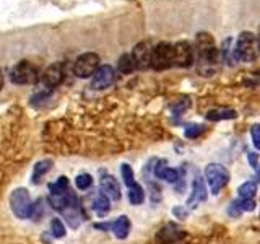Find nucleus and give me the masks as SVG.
<instances>
[{"label": "nucleus", "mask_w": 260, "mask_h": 244, "mask_svg": "<svg viewBox=\"0 0 260 244\" xmlns=\"http://www.w3.org/2000/svg\"><path fill=\"white\" fill-rule=\"evenodd\" d=\"M260 54V43L255 35L249 31H242L238 36L234 46V55L236 59L242 62H254Z\"/></svg>", "instance_id": "obj_1"}, {"label": "nucleus", "mask_w": 260, "mask_h": 244, "mask_svg": "<svg viewBox=\"0 0 260 244\" xmlns=\"http://www.w3.org/2000/svg\"><path fill=\"white\" fill-rule=\"evenodd\" d=\"M195 44H197V52H199V59L202 65H211L216 62L218 51L215 46V39L210 33H197V39H195Z\"/></svg>", "instance_id": "obj_2"}, {"label": "nucleus", "mask_w": 260, "mask_h": 244, "mask_svg": "<svg viewBox=\"0 0 260 244\" xmlns=\"http://www.w3.org/2000/svg\"><path fill=\"white\" fill-rule=\"evenodd\" d=\"M205 177H207L211 194H215V195L219 194V191L230 182V173H228V169L223 165H219V163H210V165H207Z\"/></svg>", "instance_id": "obj_3"}, {"label": "nucleus", "mask_w": 260, "mask_h": 244, "mask_svg": "<svg viewBox=\"0 0 260 244\" xmlns=\"http://www.w3.org/2000/svg\"><path fill=\"white\" fill-rule=\"evenodd\" d=\"M98 69H100V55L94 52L81 54L75 60V65H73V72H75V75L80 78L93 77Z\"/></svg>", "instance_id": "obj_4"}, {"label": "nucleus", "mask_w": 260, "mask_h": 244, "mask_svg": "<svg viewBox=\"0 0 260 244\" xmlns=\"http://www.w3.org/2000/svg\"><path fill=\"white\" fill-rule=\"evenodd\" d=\"M39 80V70L32 64L23 60L12 70V81L16 85H31Z\"/></svg>", "instance_id": "obj_5"}, {"label": "nucleus", "mask_w": 260, "mask_h": 244, "mask_svg": "<svg viewBox=\"0 0 260 244\" xmlns=\"http://www.w3.org/2000/svg\"><path fill=\"white\" fill-rule=\"evenodd\" d=\"M173 65V46L169 43H159L153 47L151 67L154 70H166Z\"/></svg>", "instance_id": "obj_6"}, {"label": "nucleus", "mask_w": 260, "mask_h": 244, "mask_svg": "<svg viewBox=\"0 0 260 244\" xmlns=\"http://www.w3.org/2000/svg\"><path fill=\"white\" fill-rule=\"evenodd\" d=\"M10 202H12V210H13V214L16 217H18V218H29L32 203H31V199H29V194L26 191L16 189L12 194Z\"/></svg>", "instance_id": "obj_7"}, {"label": "nucleus", "mask_w": 260, "mask_h": 244, "mask_svg": "<svg viewBox=\"0 0 260 244\" xmlns=\"http://www.w3.org/2000/svg\"><path fill=\"white\" fill-rule=\"evenodd\" d=\"M193 62V49L187 41H179L173 46V65L190 67Z\"/></svg>", "instance_id": "obj_8"}, {"label": "nucleus", "mask_w": 260, "mask_h": 244, "mask_svg": "<svg viewBox=\"0 0 260 244\" xmlns=\"http://www.w3.org/2000/svg\"><path fill=\"white\" fill-rule=\"evenodd\" d=\"M184 238L185 231L174 223H168L166 226H162L156 236L159 244H181Z\"/></svg>", "instance_id": "obj_9"}, {"label": "nucleus", "mask_w": 260, "mask_h": 244, "mask_svg": "<svg viewBox=\"0 0 260 244\" xmlns=\"http://www.w3.org/2000/svg\"><path fill=\"white\" fill-rule=\"evenodd\" d=\"M151 52L153 49L150 46V43H146V41H142V43H138L134 51H132V57H134V62H135V69L138 70H145L151 67Z\"/></svg>", "instance_id": "obj_10"}, {"label": "nucleus", "mask_w": 260, "mask_h": 244, "mask_svg": "<svg viewBox=\"0 0 260 244\" xmlns=\"http://www.w3.org/2000/svg\"><path fill=\"white\" fill-rule=\"evenodd\" d=\"M114 80H116V72L111 65H101L100 69L94 72L93 80H91V88L93 89H104L109 88Z\"/></svg>", "instance_id": "obj_11"}, {"label": "nucleus", "mask_w": 260, "mask_h": 244, "mask_svg": "<svg viewBox=\"0 0 260 244\" xmlns=\"http://www.w3.org/2000/svg\"><path fill=\"white\" fill-rule=\"evenodd\" d=\"M207 199V187H205V181L197 176L193 179V184H192V194L189 200H187V205H189L190 208H195L199 207L202 202H205Z\"/></svg>", "instance_id": "obj_12"}, {"label": "nucleus", "mask_w": 260, "mask_h": 244, "mask_svg": "<svg viewBox=\"0 0 260 244\" xmlns=\"http://www.w3.org/2000/svg\"><path fill=\"white\" fill-rule=\"evenodd\" d=\"M63 80V67L62 64H54L51 67H47L43 73V83L47 88H55L62 83Z\"/></svg>", "instance_id": "obj_13"}, {"label": "nucleus", "mask_w": 260, "mask_h": 244, "mask_svg": "<svg viewBox=\"0 0 260 244\" xmlns=\"http://www.w3.org/2000/svg\"><path fill=\"white\" fill-rule=\"evenodd\" d=\"M101 192H104L112 200H119L122 197L120 186L117 182V179L112 177V176H103L101 177Z\"/></svg>", "instance_id": "obj_14"}, {"label": "nucleus", "mask_w": 260, "mask_h": 244, "mask_svg": "<svg viewBox=\"0 0 260 244\" xmlns=\"http://www.w3.org/2000/svg\"><path fill=\"white\" fill-rule=\"evenodd\" d=\"M154 176L159 177V179H165L168 182H177L181 176H179V171L173 169V168H168L166 166V161H159L158 166L154 168Z\"/></svg>", "instance_id": "obj_15"}, {"label": "nucleus", "mask_w": 260, "mask_h": 244, "mask_svg": "<svg viewBox=\"0 0 260 244\" xmlns=\"http://www.w3.org/2000/svg\"><path fill=\"white\" fill-rule=\"evenodd\" d=\"M109 228L114 231V234H116V238L125 239L130 233V220L125 215H122L116 220V222H112L109 225Z\"/></svg>", "instance_id": "obj_16"}, {"label": "nucleus", "mask_w": 260, "mask_h": 244, "mask_svg": "<svg viewBox=\"0 0 260 244\" xmlns=\"http://www.w3.org/2000/svg\"><path fill=\"white\" fill-rule=\"evenodd\" d=\"M93 210L96 211L98 215H106L108 211L111 210V205H109V197L106 195L104 192H98L96 197L93 200Z\"/></svg>", "instance_id": "obj_17"}, {"label": "nucleus", "mask_w": 260, "mask_h": 244, "mask_svg": "<svg viewBox=\"0 0 260 244\" xmlns=\"http://www.w3.org/2000/svg\"><path fill=\"white\" fill-rule=\"evenodd\" d=\"M238 194L242 200H249V199H254L255 194H257V184L254 181H247L239 186Z\"/></svg>", "instance_id": "obj_18"}, {"label": "nucleus", "mask_w": 260, "mask_h": 244, "mask_svg": "<svg viewBox=\"0 0 260 244\" xmlns=\"http://www.w3.org/2000/svg\"><path fill=\"white\" fill-rule=\"evenodd\" d=\"M128 200H130V203H134V205H140V203L145 202V191L140 184H134L132 187H130Z\"/></svg>", "instance_id": "obj_19"}, {"label": "nucleus", "mask_w": 260, "mask_h": 244, "mask_svg": "<svg viewBox=\"0 0 260 244\" xmlns=\"http://www.w3.org/2000/svg\"><path fill=\"white\" fill-rule=\"evenodd\" d=\"M117 67H119V72H120V73H130V72H132V70L135 69V62H134L132 54H124V55H120Z\"/></svg>", "instance_id": "obj_20"}, {"label": "nucleus", "mask_w": 260, "mask_h": 244, "mask_svg": "<svg viewBox=\"0 0 260 244\" xmlns=\"http://www.w3.org/2000/svg\"><path fill=\"white\" fill-rule=\"evenodd\" d=\"M208 120H223V119H234L236 112L233 109H215L208 112Z\"/></svg>", "instance_id": "obj_21"}, {"label": "nucleus", "mask_w": 260, "mask_h": 244, "mask_svg": "<svg viewBox=\"0 0 260 244\" xmlns=\"http://www.w3.org/2000/svg\"><path fill=\"white\" fill-rule=\"evenodd\" d=\"M69 192V179L62 176L59 177V181L51 184V195H62Z\"/></svg>", "instance_id": "obj_22"}, {"label": "nucleus", "mask_w": 260, "mask_h": 244, "mask_svg": "<svg viewBox=\"0 0 260 244\" xmlns=\"http://www.w3.org/2000/svg\"><path fill=\"white\" fill-rule=\"evenodd\" d=\"M51 165H52V161L51 160H44V161H39L38 165L35 166V173H32V182H38L39 181V177L43 176L44 173H47L49 169H51Z\"/></svg>", "instance_id": "obj_23"}, {"label": "nucleus", "mask_w": 260, "mask_h": 244, "mask_svg": "<svg viewBox=\"0 0 260 244\" xmlns=\"http://www.w3.org/2000/svg\"><path fill=\"white\" fill-rule=\"evenodd\" d=\"M120 174H122V179H124V182L128 186V187H132L135 182V174H134V169L130 168L128 165H122L120 166Z\"/></svg>", "instance_id": "obj_24"}, {"label": "nucleus", "mask_w": 260, "mask_h": 244, "mask_svg": "<svg viewBox=\"0 0 260 244\" xmlns=\"http://www.w3.org/2000/svg\"><path fill=\"white\" fill-rule=\"evenodd\" d=\"M205 127L203 126H197V124H192V126H187L185 127V137L187 138H197L200 134H203Z\"/></svg>", "instance_id": "obj_25"}, {"label": "nucleus", "mask_w": 260, "mask_h": 244, "mask_svg": "<svg viewBox=\"0 0 260 244\" xmlns=\"http://www.w3.org/2000/svg\"><path fill=\"white\" fill-rule=\"evenodd\" d=\"M51 228H52V234L55 236V238H62V236H65V226L59 218L52 220Z\"/></svg>", "instance_id": "obj_26"}, {"label": "nucleus", "mask_w": 260, "mask_h": 244, "mask_svg": "<svg viewBox=\"0 0 260 244\" xmlns=\"http://www.w3.org/2000/svg\"><path fill=\"white\" fill-rule=\"evenodd\" d=\"M91 184H93V177L89 176V174H80L77 177V187H78V189H81V191L88 189V187L91 186Z\"/></svg>", "instance_id": "obj_27"}, {"label": "nucleus", "mask_w": 260, "mask_h": 244, "mask_svg": "<svg viewBox=\"0 0 260 244\" xmlns=\"http://www.w3.org/2000/svg\"><path fill=\"white\" fill-rule=\"evenodd\" d=\"M250 135H252V142H254V146L257 150H260V126L254 124L250 127Z\"/></svg>", "instance_id": "obj_28"}, {"label": "nucleus", "mask_w": 260, "mask_h": 244, "mask_svg": "<svg viewBox=\"0 0 260 244\" xmlns=\"http://www.w3.org/2000/svg\"><path fill=\"white\" fill-rule=\"evenodd\" d=\"M41 215H43V202L38 200L36 203H32V208H31V215H29V218L38 220Z\"/></svg>", "instance_id": "obj_29"}, {"label": "nucleus", "mask_w": 260, "mask_h": 244, "mask_svg": "<svg viewBox=\"0 0 260 244\" xmlns=\"http://www.w3.org/2000/svg\"><path fill=\"white\" fill-rule=\"evenodd\" d=\"M173 214L177 218H181V220H185L187 218V210H185V207H174L173 208Z\"/></svg>", "instance_id": "obj_30"}, {"label": "nucleus", "mask_w": 260, "mask_h": 244, "mask_svg": "<svg viewBox=\"0 0 260 244\" xmlns=\"http://www.w3.org/2000/svg\"><path fill=\"white\" fill-rule=\"evenodd\" d=\"M249 163H250V166L252 168H258V157H257V153H249Z\"/></svg>", "instance_id": "obj_31"}, {"label": "nucleus", "mask_w": 260, "mask_h": 244, "mask_svg": "<svg viewBox=\"0 0 260 244\" xmlns=\"http://www.w3.org/2000/svg\"><path fill=\"white\" fill-rule=\"evenodd\" d=\"M4 86V75H2V70H0V89Z\"/></svg>", "instance_id": "obj_32"}, {"label": "nucleus", "mask_w": 260, "mask_h": 244, "mask_svg": "<svg viewBox=\"0 0 260 244\" xmlns=\"http://www.w3.org/2000/svg\"><path fill=\"white\" fill-rule=\"evenodd\" d=\"M257 38H258V43H260V26H258V36Z\"/></svg>", "instance_id": "obj_33"}, {"label": "nucleus", "mask_w": 260, "mask_h": 244, "mask_svg": "<svg viewBox=\"0 0 260 244\" xmlns=\"http://www.w3.org/2000/svg\"><path fill=\"white\" fill-rule=\"evenodd\" d=\"M258 174H260V168H258Z\"/></svg>", "instance_id": "obj_34"}]
</instances>
